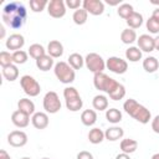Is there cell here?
Here are the masks:
<instances>
[{
  "label": "cell",
  "mask_w": 159,
  "mask_h": 159,
  "mask_svg": "<svg viewBox=\"0 0 159 159\" xmlns=\"http://www.w3.org/2000/svg\"><path fill=\"white\" fill-rule=\"evenodd\" d=\"M36 61V67L40 70V71H43V72H46V71H50L52 67H55V63H53V58L50 56V55H43V56H41L40 58H37V60H35Z\"/></svg>",
  "instance_id": "cell-18"
},
{
  "label": "cell",
  "mask_w": 159,
  "mask_h": 159,
  "mask_svg": "<svg viewBox=\"0 0 159 159\" xmlns=\"http://www.w3.org/2000/svg\"><path fill=\"white\" fill-rule=\"evenodd\" d=\"M53 72H55V76L57 77V80L65 84L72 83L76 78V72L68 65V62H63V61L57 62L53 67Z\"/></svg>",
  "instance_id": "cell-4"
},
{
  "label": "cell",
  "mask_w": 159,
  "mask_h": 159,
  "mask_svg": "<svg viewBox=\"0 0 159 159\" xmlns=\"http://www.w3.org/2000/svg\"><path fill=\"white\" fill-rule=\"evenodd\" d=\"M68 65L76 71V70H81L82 67H83V65H84V58L80 55V53H77V52H73V53H71L70 56H68Z\"/></svg>",
  "instance_id": "cell-26"
},
{
  "label": "cell",
  "mask_w": 159,
  "mask_h": 159,
  "mask_svg": "<svg viewBox=\"0 0 159 159\" xmlns=\"http://www.w3.org/2000/svg\"><path fill=\"white\" fill-rule=\"evenodd\" d=\"M125 21H127V25H128L129 29L135 30V29H138V27L142 26V24H143V15L139 14V12H137V11H134Z\"/></svg>",
  "instance_id": "cell-25"
},
{
  "label": "cell",
  "mask_w": 159,
  "mask_h": 159,
  "mask_svg": "<svg viewBox=\"0 0 159 159\" xmlns=\"http://www.w3.org/2000/svg\"><path fill=\"white\" fill-rule=\"evenodd\" d=\"M84 65L93 73H101L106 68V61L101 55L96 52H91L84 57Z\"/></svg>",
  "instance_id": "cell-7"
},
{
  "label": "cell",
  "mask_w": 159,
  "mask_h": 159,
  "mask_svg": "<svg viewBox=\"0 0 159 159\" xmlns=\"http://www.w3.org/2000/svg\"><path fill=\"white\" fill-rule=\"evenodd\" d=\"M150 159H159V153H155V154H153Z\"/></svg>",
  "instance_id": "cell-48"
},
{
  "label": "cell",
  "mask_w": 159,
  "mask_h": 159,
  "mask_svg": "<svg viewBox=\"0 0 159 159\" xmlns=\"http://www.w3.org/2000/svg\"><path fill=\"white\" fill-rule=\"evenodd\" d=\"M116 159H130L129 154H125V153H119L116 155Z\"/></svg>",
  "instance_id": "cell-43"
},
{
  "label": "cell",
  "mask_w": 159,
  "mask_h": 159,
  "mask_svg": "<svg viewBox=\"0 0 159 159\" xmlns=\"http://www.w3.org/2000/svg\"><path fill=\"white\" fill-rule=\"evenodd\" d=\"M123 135H124L123 128L117 127V125L111 127V128L106 129V132H104V138H106L107 140H109V142H116V140H118V139H122Z\"/></svg>",
  "instance_id": "cell-19"
},
{
  "label": "cell",
  "mask_w": 159,
  "mask_h": 159,
  "mask_svg": "<svg viewBox=\"0 0 159 159\" xmlns=\"http://www.w3.org/2000/svg\"><path fill=\"white\" fill-rule=\"evenodd\" d=\"M0 159H11V158H10V155L7 154L6 150L1 149V150H0Z\"/></svg>",
  "instance_id": "cell-42"
},
{
  "label": "cell",
  "mask_w": 159,
  "mask_h": 159,
  "mask_svg": "<svg viewBox=\"0 0 159 159\" xmlns=\"http://www.w3.org/2000/svg\"><path fill=\"white\" fill-rule=\"evenodd\" d=\"M106 118L109 123L117 124L122 120V112L118 108H109L106 111Z\"/></svg>",
  "instance_id": "cell-32"
},
{
  "label": "cell",
  "mask_w": 159,
  "mask_h": 159,
  "mask_svg": "<svg viewBox=\"0 0 159 159\" xmlns=\"http://www.w3.org/2000/svg\"><path fill=\"white\" fill-rule=\"evenodd\" d=\"M20 86L22 88V91L30 96V97H36L40 94L41 92V86L40 83L30 75H24L21 78H20Z\"/></svg>",
  "instance_id": "cell-6"
},
{
  "label": "cell",
  "mask_w": 159,
  "mask_h": 159,
  "mask_svg": "<svg viewBox=\"0 0 159 159\" xmlns=\"http://www.w3.org/2000/svg\"><path fill=\"white\" fill-rule=\"evenodd\" d=\"M25 45V37L21 35V34H12L7 37L6 42H5V46L7 50L15 52V51H19L24 47Z\"/></svg>",
  "instance_id": "cell-13"
},
{
  "label": "cell",
  "mask_w": 159,
  "mask_h": 159,
  "mask_svg": "<svg viewBox=\"0 0 159 159\" xmlns=\"http://www.w3.org/2000/svg\"><path fill=\"white\" fill-rule=\"evenodd\" d=\"M48 5L46 0H30V9L34 12H41Z\"/></svg>",
  "instance_id": "cell-36"
},
{
  "label": "cell",
  "mask_w": 159,
  "mask_h": 159,
  "mask_svg": "<svg viewBox=\"0 0 159 159\" xmlns=\"http://www.w3.org/2000/svg\"><path fill=\"white\" fill-rule=\"evenodd\" d=\"M2 76L6 81L9 82H14L15 80H17L19 77V70H17V66L15 63L12 65H9L6 67H2Z\"/></svg>",
  "instance_id": "cell-22"
},
{
  "label": "cell",
  "mask_w": 159,
  "mask_h": 159,
  "mask_svg": "<svg viewBox=\"0 0 159 159\" xmlns=\"http://www.w3.org/2000/svg\"><path fill=\"white\" fill-rule=\"evenodd\" d=\"M63 97H65V102H66V107L68 111L71 112H78L82 106H83V101L78 93V91L75 87H66L63 89Z\"/></svg>",
  "instance_id": "cell-5"
},
{
  "label": "cell",
  "mask_w": 159,
  "mask_h": 159,
  "mask_svg": "<svg viewBox=\"0 0 159 159\" xmlns=\"http://www.w3.org/2000/svg\"><path fill=\"white\" fill-rule=\"evenodd\" d=\"M138 148V142L135 139H132V138H127V139H122L120 142V150L122 153H125V154H132L137 150Z\"/></svg>",
  "instance_id": "cell-23"
},
{
  "label": "cell",
  "mask_w": 159,
  "mask_h": 159,
  "mask_svg": "<svg viewBox=\"0 0 159 159\" xmlns=\"http://www.w3.org/2000/svg\"><path fill=\"white\" fill-rule=\"evenodd\" d=\"M143 68L148 73H154L159 68V61L154 56H148L143 60Z\"/></svg>",
  "instance_id": "cell-24"
},
{
  "label": "cell",
  "mask_w": 159,
  "mask_h": 159,
  "mask_svg": "<svg viewBox=\"0 0 159 159\" xmlns=\"http://www.w3.org/2000/svg\"><path fill=\"white\" fill-rule=\"evenodd\" d=\"M11 122L17 128H26L29 125V123H30V116L24 113V112H21V111H19V109H16L11 114Z\"/></svg>",
  "instance_id": "cell-14"
},
{
  "label": "cell",
  "mask_w": 159,
  "mask_h": 159,
  "mask_svg": "<svg viewBox=\"0 0 159 159\" xmlns=\"http://www.w3.org/2000/svg\"><path fill=\"white\" fill-rule=\"evenodd\" d=\"M42 106H43V109L46 111V113H50V114L57 113L61 109V101H60L58 94L53 91L47 92L43 97Z\"/></svg>",
  "instance_id": "cell-8"
},
{
  "label": "cell",
  "mask_w": 159,
  "mask_h": 159,
  "mask_svg": "<svg viewBox=\"0 0 159 159\" xmlns=\"http://www.w3.org/2000/svg\"><path fill=\"white\" fill-rule=\"evenodd\" d=\"M106 67L113 72V73H117V75H123L127 72L128 70V62L120 57H117V56H111L107 58L106 61Z\"/></svg>",
  "instance_id": "cell-9"
},
{
  "label": "cell",
  "mask_w": 159,
  "mask_h": 159,
  "mask_svg": "<svg viewBox=\"0 0 159 159\" xmlns=\"http://www.w3.org/2000/svg\"><path fill=\"white\" fill-rule=\"evenodd\" d=\"M12 53L7 52V51H1L0 52V65L1 67H6L9 65H12Z\"/></svg>",
  "instance_id": "cell-37"
},
{
  "label": "cell",
  "mask_w": 159,
  "mask_h": 159,
  "mask_svg": "<svg viewBox=\"0 0 159 159\" xmlns=\"http://www.w3.org/2000/svg\"><path fill=\"white\" fill-rule=\"evenodd\" d=\"M7 143L15 148L24 147L27 143V134L22 130H12L7 135Z\"/></svg>",
  "instance_id": "cell-12"
},
{
  "label": "cell",
  "mask_w": 159,
  "mask_h": 159,
  "mask_svg": "<svg viewBox=\"0 0 159 159\" xmlns=\"http://www.w3.org/2000/svg\"><path fill=\"white\" fill-rule=\"evenodd\" d=\"M82 7L93 16H98L104 12V2L101 0H83Z\"/></svg>",
  "instance_id": "cell-11"
},
{
  "label": "cell",
  "mask_w": 159,
  "mask_h": 159,
  "mask_svg": "<svg viewBox=\"0 0 159 159\" xmlns=\"http://www.w3.org/2000/svg\"><path fill=\"white\" fill-rule=\"evenodd\" d=\"M145 26H147V30H148L150 34H158V35H159V22H158L157 20H154L152 16L147 20Z\"/></svg>",
  "instance_id": "cell-38"
},
{
  "label": "cell",
  "mask_w": 159,
  "mask_h": 159,
  "mask_svg": "<svg viewBox=\"0 0 159 159\" xmlns=\"http://www.w3.org/2000/svg\"><path fill=\"white\" fill-rule=\"evenodd\" d=\"M120 40H122V42L123 43H125V45H130V43H133L134 41H137V32H135V30H133V29H124L122 32H120Z\"/></svg>",
  "instance_id": "cell-29"
},
{
  "label": "cell",
  "mask_w": 159,
  "mask_h": 159,
  "mask_svg": "<svg viewBox=\"0 0 159 159\" xmlns=\"http://www.w3.org/2000/svg\"><path fill=\"white\" fill-rule=\"evenodd\" d=\"M0 30H1V35H0V36H1V37H4V35H5V29H4V26H2V25L0 26Z\"/></svg>",
  "instance_id": "cell-47"
},
{
  "label": "cell",
  "mask_w": 159,
  "mask_h": 159,
  "mask_svg": "<svg viewBox=\"0 0 159 159\" xmlns=\"http://www.w3.org/2000/svg\"><path fill=\"white\" fill-rule=\"evenodd\" d=\"M123 109L125 111L127 114H129L132 118H134L137 122H139L142 124H147L152 119L150 111L147 107H144L143 104L138 103L133 98L125 99V102L123 103Z\"/></svg>",
  "instance_id": "cell-3"
},
{
  "label": "cell",
  "mask_w": 159,
  "mask_h": 159,
  "mask_svg": "<svg viewBox=\"0 0 159 159\" xmlns=\"http://www.w3.org/2000/svg\"><path fill=\"white\" fill-rule=\"evenodd\" d=\"M27 53H29L32 58L37 60V58H40L41 56L46 55V50H45V47H43L42 45H40V43H32V45L29 47Z\"/></svg>",
  "instance_id": "cell-33"
},
{
  "label": "cell",
  "mask_w": 159,
  "mask_h": 159,
  "mask_svg": "<svg viewBox=\"0 0 159 159\" xmlns=\"http://www.w3.org/2000/svg\"><path fill=\"white\" fill-rule=\"evenodd\" d=\"M133 12H134V9H133V6H132L130 4H128V2L120 4V5L118 6V10H117V14H118L122 19H124V20H127Z\"/></svg>",
  "instance_id": "cell-34"
},
{
  "label": "cell",
  "mask_w": 159,
  "mask_h": 159,
  "mask_svg": "<svg viewBox=\"0 0 159 159\" xmlns=\"http://www.w3.org/2000/svg\"><path fill=\"white\" fill-rule=\"evenodd\" d=\"M81 122L86 127H91L97 122V113L94 109H84L81 113Z\"/></svg>",
  "instance_id": "cell-20"
},
{
  "label": "cell",
  "mask_w": 159,
  "mask_h": 159,
  "mask_svg": "<svg viewBox=\"0 0 159 159\" xmlns=\"http://www.w3.org/2000/svg\"><path fill=\"white\" fill-rule=\"evenodd\" d=\"M48 116L45 112H35L31 117V123L36 129H45L48 125Z\"/></svg>",
  "instance_id": "cell-16"
},
{
  "label": "cell",
  "mask_w": 159,
  "mask_h": 159,
  "mask_svg": "<svg viewBox=\"0 0 159 159\" xmlns=\"http://www.w3.org/2000/svg\"><path fill=\"white\" fill-rule=\"evenodd\" d=\"M87 19H88V12L83 9V7H80L77 10H75L73 15H72V20L76 25H83L87 22Z\"/></svg>",
  "instance_id": "cell-31"
},
{
  "label": "cell",
  "mask_w": 159,
  "mask_h": 159,
  "mask_svg": "<svg viewBox=\"0 0 159 159\" xmlns=\"http://www.w3.org/2000/svg\"><path fill=\"white\" fill-rule=\"evenodd\" d=\"M106 2L109 4V5H118V4H120V0H117V1H109V0H107Z\"/></svg>",
  "instance_id": "cell-46"
},
{
  "label": "cell",
  "mask_w": 159,
  "mask_h": 159,
  "mask_svg": "<svg viewBox=\"0 0 159 159\" xmlns=\"http://www.w3.org/2000/svg\"><path fill=\"white\" fill-rule=\"evenodd\" d=\"M93 84L96 89L106 92L111 99L113 101H119L123 99L125 96V87L117 82L114 78L109 77L108 75L101 72V73H94L93 76Z\"/></svg>",
  "instance_id": "cell-2"
},
{
  "label": "cell",
  "mask_w": 159,
  "mask_h": 159,
  "mask_svg": "<svg viewBox=\"0 0 159 159\" xmlns=\"http://www.w3.org/2000/svg\"><path fill=\"white\" fill-rule=\"evenodd\" d=\"M77 159H93V155L87 150H82L77 154Z\"/></svg>",
  "instance_id": "cell-41"
},
{
  "label": "cell",
  "mask_w": 159,
  "mask_h": 159,
  "mask_svg": "<svg viewBox=\"0 0 159 159\" xmlns=\"http://www.w3.org/2000/svg\"><path fill=\"white\" fill-rule=\"evenodd\" d=\"M92 106L97 111H107V108H108V99L103 94H97L92 99Z\"/></svg>",
  "instance_id": "cell-27"
},
{
  "label": "cell",
  "mask_w": 159,
  "mask_h": 159,
  "mask_svg": "<svg viewBox=\"0 0 159 159\" xmlns=\"http://www.w3.org/2000/svg\"><path fill=\"white\" fill-rule=\"evenodd\" d=\"M138 42V47L140 48V51L143 52H152L154 51V37H152L148 34H143L137 39Z\"/></svg>",
  "instance_id": "cell-15"
},
{
  "label": "cell",
  "mask_w": 159,
  "mask_h": 159,
  "mask_svg": "<svg viewBox=\"0 0 159 159\" xmlns=\"http://www.w3.org/2000/svg\"><path fill=\"white\" fill-rule=\"evenodd\" d=\"M154 48L157 51H159V35L157 37H154Z\"/></svg>",
  "instance_id": "cell-45"
},
{
  "label": "cell",
  "mask_w": 159,
  "mask_h": 159,
  "mask_svg": "<svg viewBox=\"0 0 159 159\" xmlns=\"http://www.w3.org/2000/svg\"><path fill=\"white\" fill-rule=\"evenodd\" d=\"M27 58H29V53L24 50H19V51L12 52V61L15 65H22L27 61Z\"/></svg>",
  "instance_id": "cell-35"
},
{
  "label": "cell",
  "mask_w": 159,
  "mask_h": 159,
  "mask_svg": "<svg viewBox=\"0 0 159 159\" xmlns=\"http://www.w3.org/2000/svg\"><path fill=\"white\" fill-rule=\"evenodd\" d=\"M47 12L53 19H61L66 15V4L62 0H51L47 5Z\"/></svg>",
  "instance_id": "cell-10"
},
{
  "label": "cell",
  "mask_w": 159,
  "mask_h": 159,
  "mask_svg": "<svg viewBox=\"0 0 159 159\" xmlns=\"http://www.w3.org/2000/svg\"><path fill=\"white\" fill-rule=\"evenodd\" d=\"M152 17L159 22V7H158V9H155V10L153 11V14H152Z\"/></svg>",
  "instance_id": "cell-44"
},
{
  "label": "cell",
  "mask_w": 159,
  "mask_h": 159,
  "mask_svg": "<svg viewBox=\"0 0 159 159\" xmlns=\"http://www.w3.org/2000/svg\"><path fill=\"white\" fill-rule=\"evenodd\" d=\"M2 21L10 29H20L24 26L27 19V10L25 5L20 1H10L2 7L1 14Z\"/></svg>",
  "instance_id": "cell-1"
},
{
  "label": "cell",
  "mask_w": 159,
  "mask_h": 159,
  "mask_svg": "<svg viewBox=\"0 0 159 159\" xmlns=\"http://www.w3.org/2000/svg\"><path fill=\"white\" fill-rule=\"evenodd\" d=\"M150 2H152L153 5H158V4H159V1H155V0H152Z\"/></svg>",
  "instance_id": "cell-49"
},
{
  "label": "cell",
  "mask_w": 159,
  "mask_h": 159,
  "mask_svg": "<svg viewBox=\"0 0 159 159\" xmlns=\"http://www.w3.org/2000/svg\"><path fill=\"white\" fill-rule=\"evenodd\" d=\"M152 129H153L154 133H158L159 134V114L155 116L152 119Z\"/></svg>",
  "instance_id": "cell-40"
},
{
  "label": "cell",
  "mask_w": 159,
  "mask_h": 159,
  "mask_svg": "<svg viewBox=\"0 0 159 159\" xmlns=\"http://www.w3.org/2000/svg\"><path fill=\"white\" fill-rule=\"evenodd\" d=\"M17 109L29 116H32L35 113V103L29 98H21L17 102Z\"/></svg>",
  "instance_id": "cell-21"
},
{
  "label": "cell",
  "mask_w": 159,
  "mask_h": 159,
  "mask_svg": "<svg viewBox=\"0 0 159 159\" xmlns=\"http://www.w3.org/2000/svg\"><path fill=\"white\" fill-rule=\"evenodd\" d=\"M47 55L52 58H58L63 55V45L57 40H51L47 45Z\"/></svg>",
  "instance_id": "cell-17"
},
{
  "label": "cell",
  "mask_w": 159,
  "mask_h": 159,
  "mask_svg": "<svg viewBox=\"0 0 159 159\" xmlns=\"http://www.w3.org/2000/svg\"><path fill=\"white\" fill-rule=\"evenodd\" d=\"M42 159H50V158H42Z\"/></svg>",
  "instance_id": "cell-51"
},
{
  "label": "cell",
  "mask_w": 159,
  "mask_h": 159,
  "mask_svg": "<svg viewBox=\"0 0 159 159\" xmlns=\"http://www.w3.org/2000/svg\"><path fill=\"white\" fill-rule=\"evenodd\" d=\"M104 139V132L99 128H92L89 132H88V140L89 143L92 144H99L102 143V140Z\"/></svg>",
  "instance_id": "cell-28"
},
{
  "label": "cell",
  "mask_w": 159,
  "mask_h": 159,
  "mask_svg": "<svg viewBox=\"0 0 159 159\" xmlns=\"http://www.w3.org/2000/svg\"><path fill=\"white\" fill-rule=\"evenodd\" d=\"M65 4H66L67 7H70V9H72V10H77V9H80V6L82 5V1H81V0H66Z\"/></svg>",
  "instance_id": "cell-39"
},
{
  "label": "cell",
  "mask_w": 159,
  "mask_h": 159,
  "mask_svg": "<svg viewBox=\"0 0 159 159\" xmlns=\"http://www.w3.org/2000/svg\"><path fill=\"white\" fill-rule=\"evenodd\" d=\"M125 58L130 62H138L142 58V51L137 46H130L125 50Z\"/></svg>",
  "instance_id": "cell-30"
},
{
  "label": "cell",
  "mask_w": 159,
  "mask_h": 159,
  "mask_svg": "<svg viewBox=\"0 0 159 159\" xmlns=\"http://www.w3.org/2000/svg\"><path fill=\"white\" fill-rule=\"evenodd\" d=\"M21 159H31V158H29V157H24V158H21Z\"/></svg>",
  "instance_id": "cell-50"
}]
</instances>
